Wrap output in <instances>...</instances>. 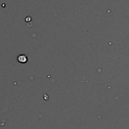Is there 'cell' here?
I'll list each match as a JSON object with an SVG mask.
<instances>
[{
  "instance_id": "cell-1",
  "label": "cell",
  "mask_w": 129,
  "mask_h": 129,
  "mask_svg": "<svg viewBox=\"0 0 129 129\" xmlns=\"http://www.w3.org/2000/svg\"><path fill=\"white\" fill-rule=\"evenodd\" d=\"M28 60V59H27V57H26V55L22 54L20 55L18 57V61L20 63H26Z\"/></svg>"
}]
</instances>
